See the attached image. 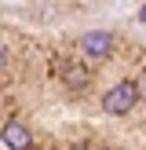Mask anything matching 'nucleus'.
<instances>
[{
	"instance_id": "1",
	"label": "nucleus",
	"mask_w": 146,
	"mask_h": 150,
	"mask_svg": "<svg viewBox=\"0 0 146 150\" xmlns=\"http://www.w3.org/2000/svg\"><path fill=\"white\" fill-rule=\"evenodd\" d=\"M135 103H139V84L135 81H121V84H113L106 95H102V114L124 117V114H131Z\"/></svg>"
},
{
	"instance_id": "2",
	"label": "nucleus",
	"mask_w": 146,
	"mask_h": 150,
	"mask_svg": "<svg viewBox=\"0 0 146 150\" xmlns=\"http://www.w3.org/2000/svg\"><path fill=\"white\" fill-rule=\"evenodd\" d=\"M110 51H113V37H110L106 29H95V33L80 37V55H84L88 62H102Z\"/></svg>"
},
{
	"instance_id": "3",
	"label": "nucleus",
	"mask_w": 146,
	"mask_h": 150,
	"mask_svg": "<svg viewBox=\"0 0 146 150\" xmlns=\"http://www.w3.org/2000/svg\"><path fill=\"white\" fill-rule=\"evenodd\" d=\"M4 146H7V150H29V146H33L29 128L18 125V121H7V125H4Z\"/></svg>"
},
{
	"instance_id": "4",
	"label": "nucleus",
	"mask_w": 146,
	"mask_h": 150,
	"mask_svg": "<svg viewBox=\"0 0 146 150\" xmlns=\"http://www.w3.org/2000/svg\"><path fill=\"white\" fill-rule=\"evenodd\" d=\"M58 73H62V81H66V84H73V88H84L88 81H91L88 66H84V62H77V59H66V62L58 66Z\"/></svg>"
},
{
	"instance_id": "5",
	"label": "nucleus",
	"mask_w": 146,
	"mask_h": 150,
	"mask_svg": "<svg viewBox=\"0 0 146 150\" xmlns=\"http://www.w3.org/2000/svg\"><path fill=\"white\" fill-rule=\"evenodd\" d=\"M135 84H139V99H146V73H139Z\"/></svg>"
},
{
	"instance_id": "6",
	"label": "nucleus",
	"mask_w": 146,
	"mask_h": 150,
	"mask_svg": "<svg viewBox=\"0 0 146 150\" xmlns=\"http://www.w3.org/2000/svg\"><path fill=\"white\" fill-rule=\"evenodd\" d=\"M139 18H142V22H146V7H142V15H139Z\"/></svg>"
}]
</instances>
